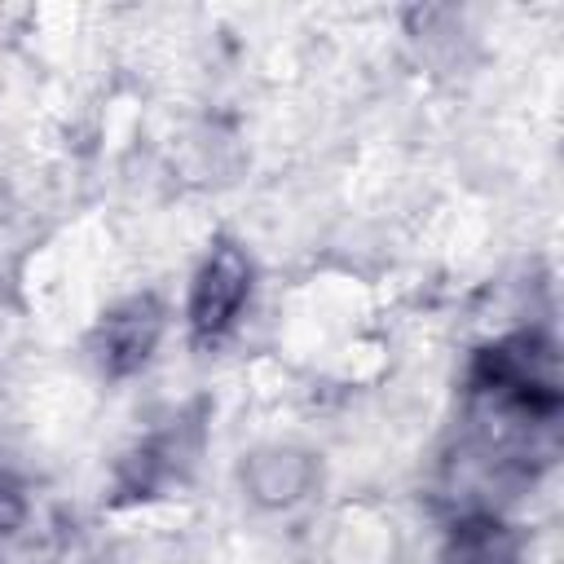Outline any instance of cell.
Masks as SVG:
<instances>
[{
    "instance_id": "obj_1",
    "label": "cell",
    "mask_w": 564,
    "mask_h": 564,
    "mask_svg": "<svg viewBox=\"0 0 564 564\" xmlns=\"http://www.w3.org/2000/svg\"><path fill=\"white\" fill-rule=\"evenodd\" d=\"M247 286H251L247 260H242L234 247H220V251L203 264V273H198V282H194V300H189L194 330H198V335L225 330V326L234 322V313L242 308Z\"/></svg>"
}]
</instances>
